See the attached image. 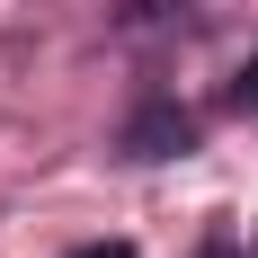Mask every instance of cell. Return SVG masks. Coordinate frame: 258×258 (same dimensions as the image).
I'll use <instances>...</instances> for the list:
<instances>
[{"instance_id":"cell-1","label":"cell","mask_w":258,"mask_h":258,"mask_svg":"<svg viewBox=\"0 0 258 258\" xmlns=\"http://www.w3.org/2000/svg\"><path fill=\"white\" fill-rule=\"evenodd\" d=\"M116 143H125L134 160H187V152H196V116L169 107V98H152V107H134V116H125Z\"/></svg>"},{"instance_id":"cell-2","label":"cell","mask_w":258,"mask_h":258,"mask_svg":"<svg viewBox=\"0 0 258 258\" xmlns=\"http://www.w3.org/2000/svg\"><path fill=\"white\" fill-rule=\"evenodd\" d=\"M232 107H240V116H258V53L240 62V80H232Z\"/></svg>"},{"instance_id":"cell-3","label":"cell","mask_w":258,"mask_h":258,"mask_svg":"<svg viewBox=\"0 0 258 258\" xmlns=\"http://www.w3.org/2000/svg\"><path fill=\"white\" fill-rule=\"evenodd\" d=\"M72 258H134V240H80Z\"/></svg>"},{"instance_id":"cell-4","label":"cell","mask_w":258,"mask_h":258,"mask_svg":"<svg viewBox=\"0 0 258 258\" xmlns=\"http://www.w3.org/2000/svg\"><path fill=\"white\" fill-rule=\"evenodd\" d=\"M196 258H249V249H240L232 232H205V249H196Z\"/></svg>"}]
</instances>
